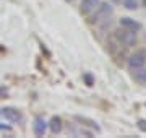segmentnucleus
<instances>
[{"mask_svg": "<svg viewBox=\"0 0 146 138\" xmlns=\"http://www.w3.org/2000/svg\"><path fill=\"white\" fill-rule=\"evenodd\" d=\"M114 37L115 41L122 46H125V47H130V46H135L136 44V37H135V33L128 31L125 28H122V29H117L114 33Z\"/></svg>", "mask_w": 146, "mask_h": 138, "instance_id": "nucleus-1", "label": "nucleus"}, {"mask_svg": "<svg viewBox=\"0 0 146 138\" xmlns=\"http://www.w3.org/2000/svg\"><path fill=\"white\" fill-rule=\"evenodd\" d=\"M96 13L93 16V21L94 23H99V21H107L112 15V7L109 3H99L98 8H96Z\"/></svg>", "mask_w": 146, "mask_h": 138, "instance_id": "nucleus-2", "label": "nucleus"}, {"mask_svg": "<svg viewBox=\"0 0 146 138\" xmlns=\"http://www.w3.org/2000/svg\"><path fill=\"white\" fill-rule=\"evenodd\" d=\"M146 64V50H136V52H133L128 57V67H130L131 70H136V68H141V67H145Z\"/></svg>", "mask_w": 146, "mask_h": 138, "instance_id": "nucleus-3", "label": "nucleus"}, {"mask_svg": "<svg viewBox=\"0 0 146 138\" xmlns=\"http://www.w3.org/2000/svg\"><path fill=\"white\" fill-rule=\"evenodd\" d=\"M0 117L8 122H21V114L15 107H2L0 109Z\"/></svg>", "mask_w": 146, "mask_h": 138, "instance_id": "nucleus-4", "label": "nucleus"}, {"mask_svg": "<svg viewBox=\"0 0 146 138\" xmlns=\"http://www.w3.org/2000/svg\"><path fill=\"white\" fill-rule=\"evenodd\" d=\"M99 3H101V0H81L80 11H81L83 15H88V13H91V11L96 10Z\"/></svg>", "mask_w": 146, "mask_h": 138, "instance_id": "nucleus-5", "label": "nucleus"}, {"mask_svg": "<svg viewBox=\"0 0 146 138\" xmlns=\"http://www.w3.org/2000/svg\"><path fill=\"white\" fill-rule=\"evenodd\" d=\"M120 26L125 28V29H128V31L131 33H136L141 29V25L138 21H135V20H131V18H120Z\"/></svg>", "mask_w": 146, "mask_h": 138, "instance_id": "nucleus-6", "label": "nucleus"}, {"mask_svg": "<svg viewBox=\"0 0 146 138\" xmlns=\"http://www.w3.org/2000/svg\"><path fill=\"white\" fill-rule=\"evenodd\" d=\"M33 130H34V135L36 137H44L46 135V130H47V123L42 117H37L34 120V125H33Z\"/></svg>", "mask_w": 146, "mask_h": 138, "instance_id": "nucleus-7", "label": "nucleus"}, {"mask_svg": "<svg viewBox=\"0 0 146 138\" xmlns=\"http://www.w3.org/2000/svg\"><path fill=\"white\" fill-rule=\"evenodd\" d=\"M49 128H50L52 133H60L62 132V120H60V117H52L50 122H49Z\"/></svg>", "mask_w": 146, "mask_h": 138, "instance_id": "nucleus-8", "label": "nucleus"}, {"mask_svg": "<svg viewBox=\"0 0 146 138\" xmlns=\"http://www.w3.org/2000/svg\"><path fill=\"white\" fill-rule=\"evenodd\" d=\"M133 80L140 85H146V70L141 67V68H136V72L133 73Z\"/></svg>", "mask_w": 146, "mask_h": 138, "instance_id": "nucleus-9", "label": "nucleus"}, {"mask_svg": "<svg viewBox=\"0 0 146 138\" xmlns=\"http://www.w3.org/2000/svg\"><path fill=\"white\" fill-rule=\"evenodd\" d=\"M75 119H76L78 122H81V123H83V125H88V127L94 128L96 132H99V130H101V127H99V125H98V123L94 122V120H91V119H88V117H81V115H76V117H75Z\"/></svg>", "mask_w": 146, "mask_h": 138, "instance_id": "nucleus-10", "label": "nucleus"}, {"mask_svg": "<svg viewBox=\"0 0 146 138\" xmlns=\"http://www.w3.org/2000/svg\"><path fill=\"white\" fill-rule=\"evenodd\" d=\"M123 5L128 10H136L140 7V0H123Z\"/></svg>", "mask_w": 146, "mask_h": 138, "instance_id": "nucleus-11", "label": "nucleus"}, {"mask_svg": "<svg viewBox=\"0 0 146 138\" xmlns=\"http://www.w3.org/2000/svg\"><path fill=\"white\" fill-rule=\"evenodd\" d=\"M138 128L141 132H146V120H138Z\"/></svg>", "mask_w": 146, "mask_h": 138, "instance_id": "nucleus-12", "label": "nucleus"}, {"mask_svg": "<svg viewBox=\"0 0 146 138\" xmlns=\"http://www.w3.org/2000/svg\"><path fill=\"white\" fill-rule=\"evenodd\" d=\"M84 80H86L88 86H93V76H91V75H86V76H84Z\"/></svg>", "mask_w": 146, "mask_h": 138, "instance_id": "nucleus-13", "label": "nucleus"}, {"mask_svg": "<svg viewBox=\"0 0 146 138\" xmlns=\"http://www.w3.org/2000/svg\"><path fill=\"white\" fill-rule=\"evenodd\" d=\"M0 128H2V130H10L8 125H2V122H0Z\"/></svg>", "mask_w": 146, "mask_h": 138, "instance_id": "nucleus-14", "label": "nucleus"}, {"mask_svg": "<svg viewBox=\"0 0 146 138\" xmlns=\"http://www.w3.org/2000/svg\"><path fill=\"white\" fill-rule=\"evenodd\" d=\"M68 2H72V0H68Z\"/></svg>", "mask_w": 146, "mask_h": 138, "instance_id": "nucleus-15", "label": "nucleus"}]
</instances>
